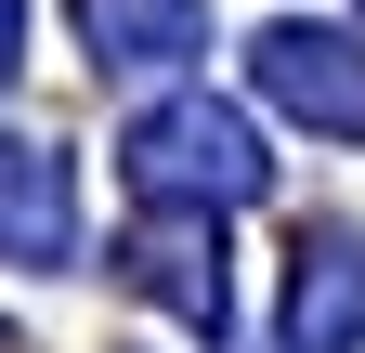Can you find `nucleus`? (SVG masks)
Instances as JSON below:
<instances>
[{
  "label": "nucleus",
  "mask_w": 365,
  "mask_h": 353,
  "mask_svg": "<svg viewBox=\"0 0 365 353\" xmlns=\"http://www.w3.org/2000/svg\"><path fill=\"white\" fill-rule=\"evenodd\" d=\"M118 170H130V197H144V209H248V197L274 184L261 131H248L235 105H209V92L144 105V118H130V144H118Z\"/></svg>",
  "instance_id": "obj_1"
},
{
  "label": "nucleus",
  "mask_w": 365,
  "mask_h": 353,
  "mask_svg": "<svg viewBox=\"0 0 365 353\" xmlns=\"http://www.w3.org/2000/svg\"><path fill=\"white\" fill-rule=\"evenodd\" d=\"M248 79H261V105L274 118H300V131H327V144H365V39L352 26H261L248 39Z\"/></svg>",
  "instance_id": "obj_2"
},
{
  "label": "nucleus",
  "mask_w": 365,
  "mask_h": 353,
  "mask_svg": "<svg viewBox=\"0 0 365 353\" xmlns=\"http://www.w3.org/2000/svg\"><path fill=\"white\" fill-rule=\"evenodd\" d=\"M118 275L157 301V314H182L196 340L235 327V262H222V209H144V223L118 236Z\"/></svg>",
  "instance_id": "obj_3"
},
{
  "label": "nucleus",
  "mask_w": 365,
  "mask_h": 353,
  "mask_svg": "<svg viewBox=\"0 0 365 353\" xmlns=\"http://www.w3.org/2000/svg\"><path fill=\"white\" fill-rule=\"evenodd\" d=\"M78 249V197H66V157L26 144V131H0V262H26V275H53Z\"/></svg>",
  "instance_id": "obj_4"
},
{
  "label": "nucleus",
  "mask_w": 365,
  "mask_h": 353,
  "mask_svg": "<svg viewBox=\"0 0 365 353\" xmlns=\"http://www.w3.org/2000/svg\"><path fill=\"white\" fill-rule=\"evenodd\" d=\"M287 340H300V353H352V340H365V249H352V236H300Z\"/></svg>",
  "instance_id": "obj_5"
},
{
  "label": "nucleus",
  "mask_w": 365,
  "mask_h": 353,
  "mask_svg": "<svg viewBox=\"0 0 365 353\" xmlns=\"http://www.w3.org/2000/svg\"><path fill=\"white\" fill-rule=\"evenodd\" d=\"M91 66H182L209 53V0H78Z\"/></svg>",
  "instance_id": "obj_6"
},
{
  "label": "nucleus",
  "mask_w": 365,
  "mask_h": 353,
  "mask_svg": "<svg viewBox=\"0 0 365 353\" xmlns=\"http://www.w3.org/2000/svg\"><path fill=\"white\" fill-rule=\"evenodd\" d=\"M14 66H26V0H0V92H14Z\"/></svg>",
  "instance_id": "obj_7"
}]
</instances>
